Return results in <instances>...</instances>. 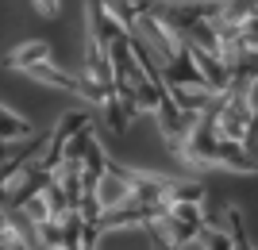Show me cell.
Returning a JSON list of instances; mask_svg holds the SVG:
<instances>
[{"label":"cell","mask_w":258,"mask_h":250,"mask_svg":"<svg viewBox=\"0 0 258 250\" xmlns=\"http://www.w3.org/2000/svg\"><path fill=\"white\" fill-rule=\"evenodd\" d=\"M250 120H254V100H250V93H224V97H220V108H216V127H220V139L243 142Z\"/></svg>","instance_id":"1"},{"label":"cell","mask_w":258,"mask_h":250,"mask_svg":"<svg viewBox=\"0 0 258 250\" xmlns=\"http://www.w3.org/2000/svg\"><path fill=\"white\" fill-rule=\"evenodd\" d=\"M158 227L181 246V242L197 239L208 227V219H205V208L201 204H166V216L158 219Z\"/></svg>","instance_id":"2"},{"label":"cell","mask_w":258,"mask_h":250,"mask_svg":"<svg viewBox=\"0 0 258 250\" xmlns=\"http://www.w3.org/2000/svg\"><path fill=\"white\" fill-rule=\"evenodd\" d=\"M131 177H135V170H123V165L108 162L104 177H100V185H97L100 212H112V208H119L123 200H127L131 196Z\"/></svg>","instance_id":"3"},{"label":"cell","mask_w":258,"mask_h":250,"mask_svg":"<svg viewBox=\"0 0 258 250\" xmlns=\"http://www.w3.org/2000/svg\"><path fill=\"white\" fill-rule=\"evenodd\" d=\"M154 120H158V131L166 135V142H170L173 150H181L185 139H189V131L197 127V120H201V116H185L173 100H166V104L154 112Z\"/></svg>","instance_id":"4"},{"label":"cell","mask_w":258,"mask_h":250,"mask_svg":"<svg viewBox=\"0 0 258 250\" xmlns=\"http://www.w3.org/2000/svg\"><path fill=\"white\" fill-rule=\"evenodd\" d=\"M227 69H231V89L227 93H250V85L258 81V50H235V54L224 58Z\"/></svg>","instance_id":"5"},{"label":"cell","mask_w":258,"mask_h":250,"mask_svg":"<svg viewBox=\"0 0 258 250\" xmlns=\"http://www.w3.org/2000/svg\"><path fill=\"white\" fill-rule=\"evenodd\" d=\"M170 100L185 112V116H205V112L216 108V100H220V97L208 93V89H170Z\"/></svg>","instance_id":"6"},{"label":"cell","mask_w":258,"mask_h":250,"mask_svg":"<svg viewBox=\"0 0 258 250\" xmlns=\"http://www.w3.org/2000/svg\"><path fill=\"white\" fill-rule=\"evenodd\" d=\"M27 73H31L35 81H43V85H50V89H66V93H77V97H85V89H81V77H74V73H66V69H58L54 62L31 65Z\"/></svg>","instance_id":"7"},{"label":"cell","mask_w":258,"mask_h":250,"mask_svg":"<svg viewBox=\"0 0 258 250\" xmlns=\"http://www.w3.org/2000/svg\"><path fill=\"white\" fill-rule=\"evenodd\" d=\"M43 146H46V142H35V139H31V146H23L20 154H12L8 162H0V196H4V189L16 181V174H20L23 165L31 162V158H39V154H43Z\"/></svg>","instance_id":"8"},{"label":"cell","mask_w":258,"mask_h":250,"mask_svg":"<svg viewBox=\"0 0 258 250\" xmlns=\"http://www.w3.org/2000/svg\"><path fill=\"white\" fill-rule=\"evenodd\" d=\"M31 135H35L31 120H23L8 104H0V142H20V139H31Z\"/></svg>","instance_id":"9"},{"label":"cell","mask_w":258,"mask_h":250,"mask_svg":"<svg viewBox=\"0 0 258 250\" xmlns=\"http://www.w3.org/2000/svg\"><path fill=\"white\" fill-rule=\"evenodd\" d=\"M216 162L227 165V170H239V174H254L258 170L247 154H243V142H227V139H220V146H216Z\"/></svg>","instance_id":"10"},{"label":"cell","mask_w":258,"mask_h":250,"mask_svg":"<svg viewBox=\"0 0 258 250\" xmlns=\"http://www.w3.org/2000/svg\"><path fill=\"white\" fill-rule=\"evenodd\" d=\"M43 62H50V46L43 43V39H35V43H23L16 54L8 58V65H16V69H31V65H43Z\"/></svg>","instance_id":"11"},{"label":"cell","mask_w":258,"mask_h":250,"mask_svg":"<svg viewBox=\"0 0 258 250\" xmlns=\"http://www.w3.org/2000/svg\"><path fill=\"white\" fill-rule=\"evenodd\" d=\"M205 189L201 181H166V204H201Z\"/></svg>","instance_id":"12"},{"label":"cell","mask_w":258,"mask_h":250,"mask_svg":"<svg viewBox=\"0 0 258 250\" xmlns=\"http://www.w3.org/2000/svg\"><path fill=\"white\" fill-rule=\"evenodd\" d=\"M20 216H23V219H31V227H43V223H50V208H46V196H43V193L31 196V200L20 208Z\"/></svg>","instance_id":"13"},{"label":"cell","mask_w":258,"mask_h":250,"mask_svg":"<svg viewBox=\"0 0 258 250\" xmlns=\"http://www.w3.org/2000/svg\"><path fill=\"white\" fill-rule=\"evenodd\" d=\"M201 239H205V250H235V239H231L227 227H212V223H208V227L201 231Z\"/></svg>","instance_id":"14"},{"label":"cell","mask_w":258,"mask_h":250,"mask_svg":"<svg viewBox=\"0 0 258 250\" xmlns=\"http://www.w3.org/2000/svg\"><path fill=\"white\" fill-rule=\"evenodd\" d=\"M227 231H231V239H235V250H254L250 239L243 235V219H239V212H227Z\"/></svg>","instance_id":"15"},{"label":"cell","mask_w":258,"mask_h":250,"mask_svg":"<svg viewBox=\"0 0 258 250\" xmlns=\"http://www.w3.org/2000/svg\"><path fill=\"white\" fill-rule=\"evenodd\" d=\"M243 154H247L250 162L258 165V108H254V120H250L247 135H243Z\"/></svg>","instance_id":"16"},{"label":"cell","mask_w":258,"mask_h":250,"mask_svg":"<svg viewBox=\"0 0 258 250\" xmlns=\"http://www.w3.org/2000/svg\"><path fill=\"white\" fill-rule=\"evenodd\" d=\"M239 43L247 46V50H258V16L239 23Z\"/></svg>","instance_id":"17"},{"label":"cell","mask_w":258,"mask_h":250,"mask_svg":"<svg viewBox=\"0 0 258 250\" xmlns=\"http://www.w3.org/2000/svg\"><path fill=\"white\" fill-rule=\"evenodd\" d=\"M147 235H151V246H154V250H177V242H173L170 235L158 227V223H147Z\"/></svg>","instance_id":"18"},{"label":"cell","mask_w":258,"mask_h":250,"mask_svg":"<svg viewBox=\"0 0 258 250\" xmlns=\"http://www.w3.org/2000/svg\"><path fill=\"white\" fill-rule=\"evenodd\" d=\"M177 250H205V239H201V235H197V239L181 242V246H177Z\"/></svg>","instance_id":"19"},{"label":"cell","mask_w":258,"mask_h":250,"mask_svg":"<svg viewBox=\"0 0 258 250\" xmlns=\"http://www.w3.org/2000/svg\"><path fill=\"white\" fill-rule=\"evenodd\" d=\"M39 8H43L46 16H54V12H58V0H39Z\"/></svg>","instance_id":"20"},{"label":"cell","mask_w":258,"mask_h":250,"mask_svg":"<svg viewBox=\"0 0 258 250\" xmlns=\"http://www.w3.org/2000/svg\"><path fill=\"white\" fill-rule=\"evenodd\" d=\"M46 250H62V246H46Z\"/></svg>","instance_id":"21"}]
</instances>
